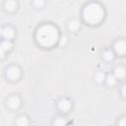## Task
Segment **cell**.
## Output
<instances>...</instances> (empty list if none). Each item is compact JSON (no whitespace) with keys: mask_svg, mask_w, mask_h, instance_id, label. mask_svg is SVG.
<instances>
[{"mask_svg":"<svg viewBox=\"0 0 126 126\" xmlns=\"http://www.w3.org/2000/svg\"><path fill=\"white\" fill-rule=\"evenodd\" d=\"M104 17L103 8L97 3H90L83 10V18L90 25H96Z\"/></svg>","mask_w":126,"mask_h":126,"instance_id":"cell-1","label":"cell"},{"mask_svg":"<svg viewBox=\"0 0 126 126\" xmlns=\"http://www.w3.org/2000/svg\"><path fill=\"white\" fill-rule=\"evenodd\" d=\"M58 39L57 30L52 26H42L37 31V41L43 46H50Z\"/></svg>","mask_w":126,"mask_h":126,"instance_id":"cell-2","label":"cell"},{"mask_svg":"<svg viewBox=\"0 0 126 126\" xmlns=\"http://www.w3.org/2000/svg\"><path fill=\"white\" fill-rule=\"evenodd\" d=\"M6 75H7V77H8L10 80L15 81V80H18V79L20 78V76H21V71H20V69H19L18 67H16V66H11V67H9V68L7 69Z\"/></svg>","mask_w":126,"mask_h":126,"instance_id":"cell-3","label":"cell"},{"mask_svg":"<svg viewBox=\"0 0 126 126\" xmlns=\"http://www.w3.org/2000/svg\"><path fill=\"white\" fill-rule=\"evenodd\" d=\"M114 50L117 54L123 55L126 51V43L124 40H118L114 44Z\"/></svg>","mask_w":126,"mask_h":126,"instance_id":"cell-4","label":"cell"},{"mask_svg":"<svg viewBox=\"0 0 126 126\" xmlns=\"http://www.w3.org/2000/svg\"><path fill=\"white\" fill-rule=\"evenodd\" d=\"M58 107H59V109H60L61 111L67 112V111H69L70 108H71V101H70L69 99H67V98H63V99H61V100L59 101Z\"/></svg>","mask_w":126,"mask_h":126,"instance_id":"cell-5","label":"cell"},{"mask_svg":"<svg viewBox=\"0 0 126 126\" xmlns=\"http://www.w3.org/2000/svg\"><path fill=\"white\" fill-rule=\"evenodd\" d=\"M7 103H8V105H9L10 108L16 109V108H18V107L20 106L21 100H20V98H19L17 95H14V96H11V97L8 99Z\"/></svg>","mask_w":126,"mask_h":126,"instance_id":"cell-6","label":"cell"},{"mask_svg":"<svg viewBox=\"0 0 126 126\" xmlns=\"http://www.w3.org/2000/svg\"><path fill=\"white\" fill-rule=\"evenodd\" d=\"M15 35V32L11 27H5L2 29V36L5 39H11Z\"/></svg>","mask_w":126,"mask_h":126,"instance_id":"cell-7","label":"cell"},{"mask_svg":"<svg viewBox=\"0 0 126 126\" xmlns=\"http://www.w3.org/2000/svg\"><path fill=\"white\" fill-rule=\"evenodd\" d=\"M114 76L118 79H122L125 76V69L123 67H116L114 69Z\"/></svg>","mask_w":126,"mask_h":126,"instance_id":"cell-8","label":"cell"},{"mask_svg":"<svg viewBox=\"0 0 126 126\" xmlns=\"http://www.w3.org/2000/svg\"><path fill=\"white\" fill-rule=\"evenodd\" d=\"M5 8L7 11H14L17 8V3L15 0H7L5 3Z\"/></svg>","mask_w":126,"mask_h":126,"instance_id":"cell-9","label":"cell"},{"mask_svg":"<svg viewBox=\"0 0 126 126\" xmlns=\"http://www.w3.org/2000/svg\"><path fill=\"white\" fill-rule=\"evenodd\" d=\"M79 28H80V23L78 21H76V20H72L68 24V29L70 31H72V32H76Z\"/></svg>","mask_w":126,"mask_h":126,"instance_id":"cell-10","label":"cell"},{"mask_svg":"<svg viewBox=\"0 0 126 126\" xmlns=\"http://www.w3.org/2000/svg\"><path fill=\"white\" fill-rule=\"evenodd\" d=\"M5 51H8V50H10L11 48H12V46H13V44H12V42H11V40L10 39H5V40H3L2 42H1V45H0Z\"/></svg>","mask_w":126,"mask_h":126,"instance_id":"cell-11","label":"cell"},{"mask_svg":"<svg viewBox=\"0 0 126 126\" xmlns=\"http://www.w3.org/2000/svg\"><path fill=\"white\" fill-rule=\"evenodd\" d=\"M102 57H103L106 61H110V60H112V59L114 58V53H113L110 49H107V50L103 51V53H102Z\"/></svg>","mask_w":126,"mask_h":126,"instance_id":"cell-12","label":"cell"},{"mask_svg":"<svg viewBox=\"0 0 126 126\" xmlns=\"http://www.w3.org/2000/svg\"><path fill=\"white\" fill-rule=\"evenodd\" d=\"M116 79L117 78L114 75H112V74H109V75H107L105 77V81H106L108 86H114L116 84Z\"/></svg>","mask_w":126,"mask_h":126,"instance_id":"cell-13","label":"cell"},{"mask_svg":"<svg viewBox=\"0 0 126 126\" xmlns=\"http://www.w3.org/2000/svg\"><path fill=\"white\" fill-rule=\"evenodd\" d=\"M16 124H17V125H21V126H23V125H28V124H29V120H28V118H27L26 116H20V117H18V119L16 120Z\"/></svg>","mask_w":126,"mask_h":126,"instance_id":"cell-14","label":"cell"},{"mask_svg":"<svg viewBox=\"0 0 126 126\" xmlns=\"http://www.w3.org/2000/svg\"><path fill=\"white\" fill-rule=\"evenodd\" d=\"M95 81L97 82V83H102L104 80H105V75H104V73H102V72H98V73H96L95 74Z\"/></svg>","mask_w":126,"mask_h":126,"instance_id":"cell-15","label":"cell"},{"mask_svg":"<svg viewBox=\"0 0 126 126\" xmlns=\"http://www.w3.org/2000/svg\"><path fill=\"white\" fill-rule=\"evenodd\" d=\"M65 124H66V121H65V119H64V118H61V117L57 118V119L54 121V125L63 126V125H65Z\"/></svg>","mask_w":126,"mask_h":126,"instance_id":"cell-16","label":"cell"},{"mask_svg":"<svg viewBox=\"0 0 126 126\" xmlns=\"http://www.w3.org/2000/svg\"><path fill=\"white\" fill-rule=\"evenodd\" d=\"M33 5L36 8H41L44 5V0H33Z\"/></svg>","mask_w":126,"mask_h":126,"instance_id":"cell-17","label":"cell"},{"mask_svg":"<svg viewBox=\"0 0 126 126\" xmlns=\"http://www.w3.org/2000/svg\"><path fill=\"white\" fill-rule=\"evenodd\" d=\"M66 42H67V37H66L65 35L61 36L60 39H59V44H60L61 46H64V45L66 44Z\"/></svg>","mask_w":126,"mask_h":126,"instance_id":"cell-18","label":"cell"},{"mask_svg":"<svg viewBox=\"0 0 126 126\" xmlns=\"http://www.w3.org/2000/svg\"><path fill=\"white\" fill-rule=\"evenodd\" d=\"M118 124H119V125H121V126H125V124H126L125 118H124V117H123V118H121V120L118 122Z\"/></svg>","mask_w":126,"mask_h":126,"instance_id":"cell-19","label":"cell"},{"mask_svg":"<svg viewBox=\"0 0 126 126\" xmlns=\"http://www.w3.org/2000/svg\"><path fill=\"white\" fill-rule=\"evenodd\" d=\"M5 55V50L0 46V58H3Z\"/></svg>","mask_w":126,"mask_h":126,"instance_id":"cell-20","label":"cell"},{"mask_svg":"<svg viewBox=\"0 0 126 126\" xmlns=\"http://www.w3.org/2000/svg\"><path fill=\"white\" fill-rule=\"evenodd\" d=\"M121 93H122V95L124 96V95H125V86H122V88H121Z\"/></svg>","mask_w":126,"mask_h":126,"instance_id":"cell-21","label":"cell"},{"mask_svg":"<svg viewBox=\"0 0 126 126\" xmlns=\"http://www.w3.org/2000/svg\"><path fill=\"white\" fill-rule=\"evenodd\" d=\"M2 35V28H0V36Z\"/></svg>","mask_w":126,"mask_h":126,"instance_id":"cell-22","label":"cell"}]
</instances>
